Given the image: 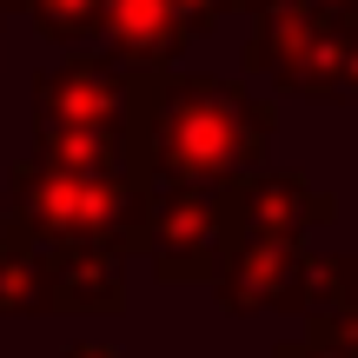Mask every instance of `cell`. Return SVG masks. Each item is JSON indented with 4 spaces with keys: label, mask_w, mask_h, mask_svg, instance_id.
<instances>
[{
    "label": "cell",
    "mask_w": 358,
    "mask_h": 358,
    "mask_svg": "<svg viewBox=\"0 0 358 358\" xmlns=\"http://www.w3.org/2000/svg\"><path fill=\"white\" fill-rule=\"evenodd\" d=\"M272 133H279L272 106L252 100L239 80L173 73V66L133 73L127 140H133V159H140V179H166V186L252 179V173H266Z\"/></svg>",
    "instance_id": "1"
},
{
    "label": "cell",
    "mask_w": 358,
    "mask_h": 358,
    "mask_svg": "<svg viewBox=\"0 0 358 358\" xmlns=\"http://www.w3.org/2000/svg\"><path fill=\"white\" fill-rule=\"evenodd\" d=\"M13 206L47 245L127 252V245H153L159 192L146 179H73V173L40 166V159H20L13 166Z\"/></svg>",
    "instance_id": "3"
},
{
    "label": "cell",
    "mask_w": 358,
    "mask_h": 358,
    "mask_svg": "<svg viewBox=\"0 0 358 358\" xmlns=\"http://www.w3.org/2000/svg\"><path fill=\"white\" fill-rule=\"evenodd\" d=\"M27 13H34V27L47 40H60V47H87V40H100L106 27V0H20Z\"/></svg>",
    "instance_id": "12"
},
{
    "label": "cell",
    "mask_w": 358,
    "mask_h": 358,
    "mask_svg": "<svg viewBox=\"0 0 358 358\" xmlns=\"http://www.w3.org/2000/svg\"><path fill=\"white\" fill-rule=\"evenodd\" d=\"M352 20H358V7H352Z\"/></svg>",
    "instance_id": "16"
},
{
    "label": "cell",
    "mask_w": 358,
    "mask_h": 358,
    "mask_svg": "<svg viewBox=\"0 0 358 358\" xmlns=\"http://www.w3.org/2000/svg\"><path fill=\"white\" fill-rule=\"evenodd\" d=\"M232 259V199L226 186H166L153 213V266L159 279H206Z\"/></svg>",
    "instance_id": "5"
},
{
    "label": "cell",
    "mask_w": 358,
    "mask_h": 358,
    "mask_svg": "<svg viewBox=\"0 0 358 358\" xmlns=\"http://www.w3.org/2000/svg\"><path fill=\"white\" fill-rule=\"evenodd\" d=\"M245 7H252L245 73L272 80L279 93L358 106V20H352V7H319V0H245Z\"/></svg>",
    "instance_id": "2"
},
{
    "label": "cell",
    "mask_w": 358,
    "mask_h": 358,
    "mask_svg": "<svg viewBox=\"0 0 358 358\" xmlns=\"http://www.w3.org/2000/svg\"><path fill=\"white\" fill-rule=\"evenodd\" d=\"M232 7H245V0H179V20H186V34L199 40L206 27H213L219 13H232Z\"/></svg>",
    "instance_id": "13"
},
{
    "label": "cell",
    "mask_w": 358,
    "mask_h": 358,
    "mask_svg": "<svg viewBox=\"0 0 358 358\" xmlns=\"http://www.w3.org/2000/svg\"><path fill=\"white\" fill-rule=\"evenodd\" d=\"M106 53H113L127 73L146 66H173L179 47H192L186 20H179V0H106V27H100Z\"/></svg>",
    "instance_id": "7"
},
{
    "label": "cell",
    "mask_w": 358,
    "mask_h": 358,
    "mask_svg": "<svg viewBox=\"0 0 358 358\" xmlns=\"http://www.w3.org/2000/svg\"><path fill=\"white\" fill-rule=\"evenodd\" d=\"M40 292L60 299V306H80V312H106V306H120L127 279H120V259L106 245H47Z\"/></svg>",
    "instance_id": "9"
},
{
    "label": "cell",
    "mask_w": 358,
    "mask_h": 358,
    "mask_svg": "<svg viewBox=\"0 0 358 358\" xmlns=\"http://www.w3.org/2000/svg\"><path fill=\"white\" fill-rule=\"evenodd\" d=\"M226 199H232V226L239 232H285V239H299L306 226H319V219L338 213L332 192H319L306 173H292V166H279V173L266 166L252 179H232Z\"/></svg>",
    "instance_id": "6"
},
{
    "label": "cell",
    "mask_w": 358,
    "mask_h": 358,
    "mask_svg": "<svg viewBox=\"0 0 358 358\" xmlns=\"http://www.w3.org/2000/svg\"><path fill=\"white\" fill-rule=\"evenodd\" d=\"M299 272H306L299 239H285V232H239L232 226V259H226V285H219V292H226L239 312H252V306H266V299L292 292Z\"/></svg>",
    "instance_id": "8"
},
{
    "label": "cell",
    "mask_w": 358,
    "mask_h": 358,
    "mask_svg": "<svg viewBox=\"0 0 358 358\" xmlns=\"http://www.w3.org/2000/svg\"><path fill=\"white\" fill-rule=\"evenodd\" d=\"M319 7H358V0H319Z\"/></svg>",
    "instance_id": "14"
},
{
    "label": "cell",
    "mask_w": 358,
    "mask_h": 358,
    "mask_svg": "<svg viewBox=\"0 0 358 358\" xmlns=\"http://www.w3.org/2000/svg\"><path fill=\"white\" fill-rule=\"evenodd\" d=\"M7 7H20V0H0V20H7Z\"/></svg>",
    "instance_id": "15"
},
{
    "label": "cell",
    "mask_w": 358,
    "mask_h": 358,
    "mask_svg": "<svg viewBox=\"0 0 358 358\" xmlns=\"http://www.w3.org/2000/svg\"><path fill=\"white\" fill-rule=\"evenodd\" d=\"M27 213L20 206H0V312H27L40 299V259L27 245Z\"/></svg>",
    "instance_id": "11"
},
{
    "label": "cell",
    "mask_w": 358,
    "mask_h": 358,
    "mask_svg": "<svg viewBox=\"0 0 358 358\" xmlns=\"http://www.w3.org/2000/svg\"><path fill=\"white\" fill-rule=\"evenodd\" d=\"M34 120H40V133H127L133 73L120 60L66 53L60 66H47L34 80Z\"/></svg>",
    "instance_id": "4"
},
{
    "label": "cell",
    "mask_w": 358,
    "mask_h": 358,
    "mask_svg": "<svg viewBox=\"0 0 358 358\" xmlns=\"http://www.w3.org/2000/svg\"><path fill=\"white\" fill-rule=\"evenodd\" d=\"M34 159L53 173H73V179H140V159H133L127 133H40Z\"/></svg>",
    "instance_id": "10"
}]
</instances>
